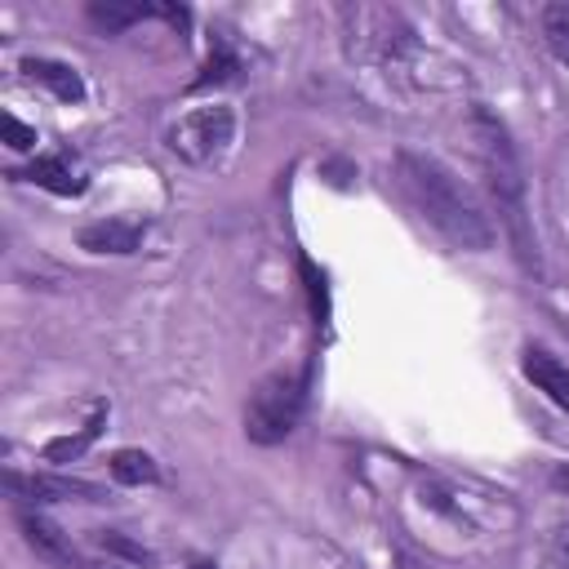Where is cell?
<instances>
[{
	"mask_svg": "<svg viewBox=\"0 0 569 569\" xmlns=\"http://www.w3.org/2000/svg\"><path fill=\"white\" fill-rule=\"evenodd\" d=\"M560 485H565V489H569V467H560Z\"/></svg>",
	"mask_w": 569,
	"mask_h": 569,
	"instance_id": "d6986e66",
	"label": "cell"
},
{
	"mask_svg": "<svg viewBox=\"0 0 569 569\" xmlns=\"http://www.w3.org/2000/svg\"><path fill=\"white\" fill-rule=\"evenodd\" d=\"M187 569H213V565H187Z\"/></svg>",
	"mask_w": 569,
	"mask_h": 569,
	"instance_id": "ffe728a7",
	"label": "cell"
},
{
	"mask_svg": "<svg viewBox=\"0 0 569 569\" xmlns=\"http://www.w3.org/2000/svg\"><path fill=\"white\" fill-rule=\"evenodd\" d=\"M556 569H569V542H560V551H556Z\"/></svg>",
	"mask_w": 569,
	"mask_h": 569,
	"instance_id": "e0dca14e",
	"label": "cell"
},
{
	"mask_svg": "<svg viewBox=\"0 0 569 569\" xmlns=\"http://www.w3.org/2000/svg\"><path fill=\"white\" fill-rule=\"evenodd\" d=\"M307 405V369H289V373H267L244 405V436L253 445H280Z\"/></svg>",
	"mask_w": 569,
	"mask_h": 569,
	"instance_id": "3957f363",
	"label": "cell"
},
{
	"mask_svg": "<svg viewBox=\"0 0 569 569\" xmlns=\"http://www.w3.org/2000/svg\"><path fill=\"white\" fill-rule=\"evenodd\" d=\"M542 40L556 62H569V0H551L542 9Z\"/></svg>",
	"mask_w": 569,
	"mask_h": 569,
	"instance_id": "5bb4252c",
	"label": "cell"
},
{
	"mask_svg": "<svg viewBox=\"0 0 569 569\" xmlns=\"http://www.w3.org/2000/svg\"><path fill=\"white\" fill-rule=\"evenodd\" d=\"M142 18H164L173 27H187L191 22V13L178 9V4H138V0L133 4H120V0H93L89 4V22L102 27L107 36H116V31H124V27L142 22Z\"/></svg>",
	"mask_w": 569,
	"mask_h": 569,
	"instance_id": "8992f818",
	"label": "cell"
},
{
	"mask_svg": "<svg viewBox=\"0 0 569 569\" xmlns=\"http://www.w3.org/2000/svg\"><path fill=\"white\" fill-rule=\"evenodd\" d=\"M107 467H111V476H116L120 485H133V489L160 480V467H156V458H151L147 449H116Z\"/></svg>",
	"mask_w": 569,
	"mask_h": 569,
	"instance_id": "7c38bea8",
	"label": "cell"
},
{
	"mask_svg": "<svg viewBox=\"0 0 569 569\" xmlns=\"http://www.w3.org/2000/svg\"><path fill=\"white\" fill-rule=\"evenodd\" d=\"M231 142H236V111L227 102L196 107L169 129V151L187 164H213L227 156Z\"/></svg>",
	"mask_w": 569,
	"mask_h": 569,
	"instance_id": "277c9868",
	"label": "cell"
},
{
	"mask_svg": "<svg viewBox=\"0 0 569 569\" xmlns=\"http://www.w3.org/2000/svg\"><path fill=\"white\" fill-rule=\"evenodd\" d=\"M471 124H476V142H480V169H485L489 196L498 200V213H502L507 236L516 244V258H520L525 271L538 276V240H533L529 209H525V173H520L516 147L507 138V124L493 111H485V107H476Z\"/></svg>",
	"mask_w": 569,
	"mask_h": 569,
	"instance_id": "7a4b0ae2",
	"label": "cell"
},
{
	"mask_svg": "<svg viewBox=\"0 0 569 569\" xmlns=\"http://www.w3.org/2000/svg\"><path fill=\"white\" fill-rule=\"evenodd\" d=\"M18 529H22L27 547H31L40 560H49V565H58V569H71V565H76L71 538H67L49 516H40V511H18Z\"/></svg>",
	"mask_w": 569,
	"mask_h": 569,
	"instance_id": "ba28073f",
	"label": "cell"
},
{
	"mask_svg": "<svg viewBox=\"0 0 569 569\" xmlns=\"http://www.w3.org/2000/svg\"><path fill=\"white\" fill-rule=\"evenodd\" d=\"M0 133H4V142H9L13 151H31V147H36V129H27V124L13 120V116H0Z\"/></svg>",
	"mask_w": 569,
	"mask_h": 569,
	"instance_id": "2e32d148",
	"label": "cell"
},
{
	"mask_svg": "<svg viewBox=\"0 0 569 569\" xmlns=\"http://www.w3.org/2000/svg\"><path fill=\"white\" fill-rule=\"evenodd\" d=\"M93 569H124V565H116V560H107V565H93Z\"/></svg>",
	"mask_w": 569,
	"mask_h": 569,
	"instance_id": "ac0fdd59",
	"label": "cell"
},
{
	"mask_svg": "<svg viewBox=\"0 0 569 569\" xmlns=\"http://www.w3.org/2000/svg\"><path fill=\"white\" fill-rule=\"evenodd\" d=\"M22 76L44 84L58 102H84V80L71 62H58V58H22Z\"/></svg>",
	"mask_w": 569,
	"mask_h": 569,
	"instance_id": "30bf717a",
	"label": "cell"
},
{
	"mask_svg": "<svg viewBox=\"0 0 569 569\" xmlns=\"http://www.w3.org/2000/svg\"><path fill=\"white\" fill-rule=\"evenodd\" d=\"M147 236V222L138 218H98L76 231V244L89 253H133Z\"/></svg>",
	"mask_w": 569,
	"mask_h": 569,
	"instance_id": "52a82bcc",
	"label": "cell"
},
{
	"mask_svg": "<svg viewBox=\"0 0 569 569\" xmlns=\"http://www.w3.org/2000/svg\"><path fill=\"white\" fill-rule=\"evenodd\" d=\"M231 71H236V58H231V49L218 40V49L209 53V67H204V76L196 80V89H204L209 80H222V76H231Z\"/></svg>",
	"mask_w": 569,
	"mask_h": 569,
	"instance_id": "9a60e30c",
	"label": "cell"
},
{
	"mask_svg": "<svg viewBox=\"0 0 569 569\" xmlns=\"http://www.w3.org/2000/svg\"><path fill=\"white\" fill-rule=\"evenodd\" d=\"M396 173H400V187L409 191V200L418 204V213L445 240H453L458 249H471V253H485L493 244L489 213L453 178V169H445L436 156H427V151H400L396 156Z\"/></svg>",
	"mask_w": 569,
	"mask_h": 569,
	"instance_id": "6da1fadb",
	"label": "cell"
},
{
	"mask_svg": "<svg viewBox=\"0 0 569 569\" xmlns=\"http://www.w3.org/2000/svg\"><path fill=\"white\" fill-rule=\"evenodd\" d=\"M13 178H27V182H36L44 191H58V196H80L84 191V182L71 173L67 156H36V164L22 169V173H13Z\"/></svg>",
	"mask_w": 569,
	"mask_h": 569,
	"instance_id": "8fae6325",
	"label": "cell"
},
{
	"mask_svg": "<svg viewBox=\"0 0 569 569\" xmlns=\"http://www.w3.org/2000/svg\"><path fill=\"white\" fill-rule=\"evenodd\" d=\"M4 485H9V493L13 498H22V502H36V507H44V502H62V498H84V502H98V489L93 485H84V480H62V476H44V471H4Z\"/></svg>",
	"mask_w": 569,
	"mask_h": 569,
	"instance_id": "5b68a950",
	"label": "cell"
},
{
	"mask_svg": "<svg viewBox=\"0 0 569 569\" xmlns=\"http://www.w3.org/2000/svg\"><path fill=\"white\" fill-rule=\"evenodd\" d=\"M102 418H107V405H98V409H93V418H89V422H84L76 436L49 440V445H44V458H49V462H67V458H80V453H84V449L98 440V431H102Z\"/></svg>",
	"mask_w": 569,
	"mask_h": 569,
	"instance_id": "4fadbf2b",
	"label": "cell"
},
{
	"mask_svg": "<svg viewBox=\"0 0 569 569\" xmlns=\"http://www.w3.org/2000/svg\"><path fill=\"white\" fill-rule=\"evenodd\" d=\"M525 378L556 405V409H569V365L556 360L551 351L542 347H525Z\"/></svg>",
	"mask_w": 569,
	"mask_h": 569,
	"instance_id": "9c48e42d",
	"label": "cell"
}]
</instances>
